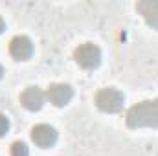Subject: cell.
Instances as JSON below:
<instances>
[{
    "mask_svg": "<svg viewBox=\"0 0 158 156\" xmlns=\"http://www.w3.org/2000/svg\"><path fill=\"white\" fill-rule=\"evenodd\" d=\"M7 130H9V119L6 114L0 112V138H4L7 134Z\"/></svg>",
    "mask_w": 158,
    "mask_h": 156,
    "instance_id": "30bf717a",
    "label": "cell"
},
{
    "mask_svg": "<svg viewBox=\"0 0 158 156\" xmlns=\"http://www.w3.org/2000/svg\"><path fill=\"white\" fill-rule=\"evenodd\" d=\"M96 107L101 110V112H107V114H116L123 109V103H125V96L123 92L114 88V86H107V88H101L98 90L96 97Z\"/></svg>",
    "mask_w": 158,
    "mask_h": 156,
    "instance_id": "7a4b0ae2",
    "label": "cell"
},
{
    "mask_svg": "<svg viewBox=\"0 0 158 156\" xmlns=\"http://www.w3.org/2000/svg\"><path fill=\"white\" fill-rule=\"evenodd\" d=\"M4 30H6V22H4V18L0 17V35L4 33Z\"/></svg>",
    "mask_w": 158,
    "mask_h": 156,
    "instance_id": "8fae6325",
    "label": "cell"
},
{
    "mask_svg": "<svg viewBox=\"0 0 158 156\" xmlns=\"http://www.w3.org/2000/svg\"><path fill=\"white\" fill-rule=\"evenodd\" d=\"M4 76V68H2V64H0V77Z\"/></svg>",
    "mask_w": 158,
    "mask_h": 156,
    "instance_id": "7c38bea8",
    "label": "cell"
},
{
    "mask_svg": "<svg viewBox=\"0 0 158 156\" xmlns=\"http://www.w3.org/2000/svg\"><path fill=\"white\" fill-rule=\"evenodd\" d=\"M74 59L81 68L85 70H96L101 64V50L92 44V42H85L76 48L74 51Z\"/></svg>",
    "mask_w": 158,
    "mask_h": 156,
    "instance_id": "3957f363",
    "label": "cell"
},
{
    "mask_svg": "<svg viewBox=\"0 0 158 156\" xmlns=\"http://www.w3.org/2000/svg\"><path fill=\"white\" fill-rule=\"evenodd\" d=\"M136 11L143 17L147 26L158 30V0H140L136 4Z\"/></svg>",
    "mask_w": 158,
    "mask_h": 156,
    "instance_id": "ba28073f",
    "label": "cell"
},
{
    "mask_svg": "<svg viewBox=\"0 0 158 156\" xmlns=\"http://www.w3.org/2000/svg\"><path fill=\"white\" fill-rule=\"evenodd\" d=\"M11 156H30V147L24 142H15L11 145Z\"/></svg>",
    "mask_w": 158,
    "mask_h": 156,
    "instance_id": "9c48e42d",
    "label": "cell"
},
{
    "mask_svg": "<svg viewBox=\"0 0 158 156\" xmlns=\"http://www.w3.org/2000/svg\"><path fill=\"white\" fill-rule=\"evenodd\" d=\"M46 101V94L40 90L39 86H28L22 94H20V105L30 110V112H37L44 107Z\"/></svg>",
    "mask_w": 158,
    "mask_h": 156,
    "instance_id": "52a82bcc",
    "label": "cell"
},
{
    "mask_svg": "<svg viewBox=\"0 0 158 156\" xmlns=\"http://www.w3.org/2000/svg\"><path fill=\"white\" fill-rule=\"evenodd\" d=\"M46 99L55 105V107H64L72 101L74 97V88L70 84H64V83H53L46 88Z\"/></svg>",
    "mask_w": 158,
    "mask_h": 156,
    "instance_id": "277c9868",
    "label": "cell"
},
{
    "mask_svg": "<svg viewBox=\"0 0 158 156\" xmlns=\"http://www.w3.org/2000/svg\"><path fill=\"white\" fill-rule=\"evenodd\" d=\"M31 140H33V143L37 147H40V149H50L57 142V130L52 125H46V123L35 125L31 129Z\"/></svg>",
    "mask_w": 158,
    "mask_h": 156,
    "instance_id": "5b68a950",
    "label": "cell"
},
{
    "mask_svg": "<svg viewBox=\"0 0 158 156\" xmlns=\"http://www.w3.org/2000/svg\"><path fill=\"white\" fill-rule=\"evenodd\" d=\"M125 121L131 129H158V97L132 105L127 110Z\"/></svg>",
    "mask_w": 158,
    "mask_h": 156,
    "instance_id": "6da1fadb",
    "label": "cell"
},
{
    "mask_svg": "<svg viewBox=\"0 0 158 156\" xmlns=\"http://www.w3.org/2000/svg\"><path fill=\"white\" fill-rule=\"evenodd\" d=\"M9 53L15 61H28L33 55V42L26 35H17L9 42Z\"/></svg>",
    "mask_w": 158,
    "mask_h": 156,
    "instance_id": "8992f818",
    "label": "cell"
}]
</instances>
